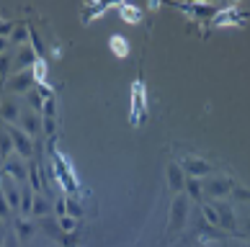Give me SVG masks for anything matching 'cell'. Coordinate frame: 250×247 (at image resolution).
<instances>
[{"instance_id": "ffe728a7", "label": "cell", "mask_w": 250, "mask_h": 247, "mask_svg": "<svg viewBox=\"0 0 250 247\" xmlns=\"http://www.w3.org/2000/svg\"><path fill=\"white\" fill-rule=\"evenodd\" d=\"M29 186L34 188V193H42V178H39V162H29Z\"/></svg>"}, {"instance_id": "d6986e66", "label": "cell", "mask_w": 250, "mask_h": 247, "mask_svg": "<svg viewBox=\"0 0 250 247\" xmlns=\"http://www.w3.org/2000/svg\"><path fill=\"white\" fill-rule=\"evenodd\" d=\"M201 216H204V222H209L211 227H217V229H219V216H217V209H214L211 201H204V204H201Z\"/></svg>"}, {"instance_id": "30bf717a", "label": "cell", "mask_w": 250, "mask_h": 247, "mask_svg": "<svg viewBox=\"0 0 250 247\" xmlns=\"http://www.w3.org/2000/svg\"><path fill=\"white\" fill-rule=\"evenodd\" d=\"M168 186L170 190H175V193H183V186H186V172H183V168L178 162H168Z\"/></svg>"}, {"instance_id": "1f68e13d", "label": "cell", "mask_w": 250, "mask_h": 247, "mask_svg": "<svg viewBox=\"0 0 250 247\" xmlns=\"http://www.w3.org/2000/svg\"><path fill=\"white\" fill-rule=\"evenodd\" d=\"M240 224H243V234H245L248 240H250V216H248V219H243Z\"/></svg>"}, {"instance_id": "f1b7e54d", "label": "cell", "mask_w": 250, "mask_h": 247, "mask_svg": "<svg viewBox=\"0 0 250 247\" xmlns=\"http://www.w3.org/2000/svg\"><path fill=\"white\" fill-rule=\"evenodd\" d=\"M8 214H11V204L5 201L3 190H0V216H8Z\"/></svg>"}, {"instance_id": "4316f807", "label": "cell", "mask_w": 250, "mask_h": 247, "mask_svg": "<svg viewBox=\"0 0 250 247\" xmlns=\"http://www.w3.org/2000/svg\"><path fill=\"white\" fill-rule=\"evenodd\" d=\"M44 116H47V118H54V116H57V100H54V98H47V100H44V111H42Z\"/></svg>"}, {"instance_id": "ba28073f", "label": "cell", "mask_w": 250, "mask_h": 247, "mask_svg": "<svg viewBox=\"0 0 250 247\" xmlns=\"http://www.w3.org/2000/svg\"><path fill=\"white\" fill-rule=\"evenodd\" d=\"M217 209V216H219V229L222 232H235L237 229V219H235V211L232 206L225 204V201H211Z\"/></svg>"}, {"instance_id": "2e32d148", "label": "cell", "mask_w": 250, "mask_h": 247, "mask_svg": "<svg viewBox=\"0 0 250 247\" xmlns=\"http://www.w3.org/2000/svg\"><path fill=\"white\" fill-rule=\"evenodd\" d=\"M34 188L31 186H21V209H18V211H21V216H31V206H34Z\"/></svg>"}, {"instance_id": "5bb4252c", "label": "cell", "mask_w": 250, "mask_h": 247, "mask_svg": "<svg viewBox=\"0 0 250 247\" xmlns=\"http://www.w3.org/2000/svg\"><path fill=\"white\" fill-rule=\"evenodd\" d=\"M183 190H186L188 201H204V183H201V178H188L186 175V186H183Z\"/></svg>"}, {"instance_id": "d590c367", "label": "cell", "mask_w": 250, "mask_h": 247, "mask_svg": "<svg viewBox=\"0 0 250 247\" xmlns=\"http://www.w3.org/2000/svg\"><path fill=\"white\" fill-rule=\"evenodd\" d=\"M0 162H3V160H0Z\"/></svg>"}, {"instance_id": "3957f363", "label": "cell", "mask_w": 250, "mask_h": 247, "mask_svg": "<svg viewBox=\"0 0 250 247\" xmlns=\"http://www.w3.org/2000/svg\"><path fill=\"white\" fill-rule=\"evenodd\" d=\"M186 219H188V196L175 193L173 204H170V232H181Z\"/></svg>"}, {"instance_id": "cb8c5ba5", "label": "cell", "mask_w": 250, "mask_h": 247, "mask_svg": "<svg viewBox=\"0 0 250 247\" xmlns=\"http://www.w3.org/2000/svg\"><path fill=\"white\" fill-rule=\"evenodd\" d=\"M52 214L57 216V219L67 214V196H60L57 201H54V204H52Z\"/></svg>"}, {"instance_id": "7c38bea8", "label": "cell", "mask_w": 250, "mask_h": 247, "mask_svg": "<svg viewBox=\"0 0 250 247\" xmlns=\"http://www.w3.org/2000/svg\"><path fill=\"white\" fill-rule=\"evenodd\" d=\"M36 49L31 47V44H23V47H18V52H16V57H13V62L18 65V70H29L34 62H36Z\"/></svg>"}, {"instance_id": "52a82bcc", "label": "cell", "mask_w": 250, "mask_h": 247, "mask_svg": "<svg viewBox=\"0 0 250 247\" xmlns=\"http://www.w3.org/2000/svg\"><path fill=\"white\" fill-rule=\"evenodd\" d=\"M21 111H23V106H21L18 98L5 95L3 100H0V118H3V124H18Z\"/></svg>"}, {"instance_id": "277c9868", "label": "cell", "mask_w": 250, "mask_h": 247, "mask_svg": "<svg viewBox=\"0 0 250 247\" xmlns=\"http://www.w3.org/2000/svg\"><path fill=\"white\" fill-rule=\"evenodd\" d=\"M8 134H11V142H13V150L18 152V157H31L34 154V139L26 132H21L16 124H5Z\"/></svg>"}, {"instance_id": "5b68a950", "label": "cell", "mask_w": 250, "mask_h": 247, "mask_svg": "<svg viewBox=\"0 0 250 247\" xmlns=\"http://www.w3.org/2000/svg\"><path fill=\"white\" fill-rule=\"evenodd\" d=\"M178 165L183 168V172H186L188 178H207L209 172H211V165H209V160L199 157V154H186V157H183Z\"/></svg>"}, {"instance_id": "484cf974", "label": "cell", "mask_w": 250, "mask_h": 247, "mask_svg": "<svg viewBox=\"0 0 250 247\" xmlns=\"http://www.w3.org/2000/svg\"><path fill=\"white\" fill-rule=\"evenodd\" d=\"M42 132L49 136V139H54V132H57V121L54 118H47L44 116V121H42Z\"/></svg>"}, {"instance_id": "836d02e7", "label": "cell", "mask_w": 250, "mask_h": 247, "mask_svg": "<svg viewBox=\"0 0 250 247\" xmlns=\"http://www.w3.org/2000/svg\"><path fill=\"white\" fill-rule=\"evenodd\" d=\"M199 247H209V245H207V242H201V245H199Z\"/></svg>"}, {"instance_id": "6da1fadb", "label": "cell", "mask_w": 250, "mask_h": 247, "mask_svg": "<svg viewBox=\"0 0 250 247\" xmlns=\"http://www.w3.org/2000/svg\"><path fill=\"white\" fill-rule=\"evenodd\" d=\"M201 183H204V196H209V198H225L229 193H235V188H237V183L229 175H214Z\"/></svg>"}, {"instance_id": "83f0119b", "label": "cell", "mask_w": 250, "mask_h": 247, "mask_svg": "<svg viewBox=\"0 0 250 247\" xmlns=\"http://www.w3.org/2000/svg\"><path fill=\"white\" fill-rule=\"evenodd\" d=\"M16 21H5V18H0V36H11Z\"/></svg>"}, {"instance_id": "4dcf8cb0", "label": "cell", "mask_w": 250, "mask_h": 247, "mask_svg": "<svg viewBox=\"0 0 250 247\" xmlns=\"http://www.w3.org/2000/svg\"><path fill=\"white\" fill-rule=\"evenodd\" d=\"M235 196H237V198H248V201H250V190H245V188H240V186H237V188H235Z\"/></svg>"}, {"instance_id": "7a4b0ae2", "label": "cell", "mask_w": 250, "mask_h": 247, "mask_svg": "<svg viewBox=\"0 0 250 247\" xmlns=\"http://www.w3.org/2000/svg\"><path fill=\"white\" fill-rule=\"evenodd\" d=\"M34 85H36V75H34L31 70H16V72H11V75H8V80H5V90H8V93H21V95H26Z\"/></svg>"}, {"instance_id": "8992f818", "label": "cell", "mask_w": 250, "mask_h": 247, "mask_svg": "<svg viewBox=\"0 0 250 247\" xmlns=\"http://www.w3.org/2000/svg\"><path fill=\"white\" fill-rule=\"evenodd\" d=\"M42 121H44V116H42V114H36V111H31V108L26 106L23 111H21V118H18V124H16V126H18L21 132H26V134H29L31 139H34V136L42 132Z\"/></svg>"}, {"instance_id": "e575fe53", "label": "cell", "mask_w": 250, "mask_h": 247, "mask_svg": "<svg viewBox=\"0 0 250 247\" xmlns=\"http://www.w3.org/2000/svg\"><path fill=\"white\" fill-rule=\"evenodd\" d=\"M0 247H3V242H0Z\"/></svg>"}, {"instance_id": "9c48e42d", "label": "cell", "mask_w": 250, "mask_h": 247, "mask_svg": "<svg viewBox=\"0 0 250 247\" xmlns=\"http://www.w3.org/2000/svg\"><path fill=\"white\" fill-rule=\"evenodd\" d=\"M3 172L11 175L16 183H26V178H29V168L23 165V157H8L3 162Z\"/></svg>"}, {"instance_id": "603a6c76", "label": "cell", "mask_w": 250, "mask_h": 247, "mask_svg": "<svg viewBox=\"0 0 250 247\" xmlns=\"http://www.w3.org/2000/svg\"><path fill=\"white\" fill-rule=\"evenodd\" d=\"M57 227H60V232H75L78 229V219H72V216H67V214H64V216H60L57 219Z\"/></svg>"}, {"instance_id": "8fae6325", "label": "cell", "mask_w": 250, "mask_h": 247, "mask_svg": "<svg viewBox=\"0 0 250 247\" xmlns=\"http://www.w3.org/2000/svg\"><path fill=\"white\" fill-rule=\"evenodd\" d=\"M13 232H16L18 242H26V240H31V234L36 232V224L29 216H16L13 219Z\"/></svg>"}, {"instance_id": "f546056e", "label": "cell", "mask_w": 250, "mask_h": 247, "mask_svg": "<svg viewBox=\"0 0 250 247\" xmlns=\"http://www.w3.org/2000/svg\"><path fill=\"white\" fill-rule=\"evenodd\" d=\"M11 47H13L11 39H8V36H0V54H3V52H11Z\"/></svg>"}, {"instance_id": "ac0fdd59", "label": "cell", "mask_w": 250, "mask_h": 247, "mask_svg": "<svg viewBox=\"0 0 250 247\" xmlns=\"http://www.w3.org/2000/svg\"><path fill=\"white\" fill-rule=\"evenodd\" d=\"M13 152V142H11V134H8V129H5V124L0 126V160H8V154Z\"/></svg>"}, {"instance_id": "e0dca14e", "label": "cell", "mask_w": 250, "mask_h": 247, "mask_svg": "<svg viewBox=\"0 0 250 247\" xmlns=\"http://www.w3.org/2000/svg\"><path fill=\"white\" fill-rule=\"evenodd\" d=\"M23 103H29V108H31V111H36V114L44 111V95L39 93V90H36V85L23 95Z\"/></svg>"}, {"instance_id": "7402d4cb", "label": "cell", "mask_w": 250, "mask_h": 247, "mask_svg": "<svg viewBox=\"0 0 250 247\" xmlns=\"http://www.w3.org/2000/svg\"><path fill=\"white\" fill-rule=\"evenodd\" d=\"M11 67H13V54L11 52H3V54H0V77H3V80H8Z\"/></svg>"}, {"instance_id": "d6a6232c", "label": "cell", "mask_w": 250, "mask_h": 247, "mask_svg": "<svg viewBox=\"0 0 250 247\" xmlns=\"http://www.w3.org/2000/svg\"><path fill=\"white\" fill-rule=\"evenodd\" d=\"M3 247H18V240L16 237H8V240L3 242Z\"/></svg>"}, {"instance_id": "9a60e30c", "label": "cell", "mask_w": 250, "mask_h": 247, "mask_svg": "<svg viewBox=\"0 0 250 247\" xmlns=\"http://www.w3.org/2000/svg\"><path fill=\"white\" fill-rule=\"evenodd\" d=\"M52 214V204L47 198H44L42 193H36L34 196V206H31V216H36V219H47Z\"/></svg>"}, {"instance_id": "44dd1931", "label": "cell", "mask_w": 250, "mask_h": 247, "mask_svg": "<svg viewBox=\"0 0 250 247\" xmlns=\"http://www.w3.org/2000/svg\"><path fill=\"white\" fill-rule=\"evenodd\" d=\"M199 234L204 237V240H219L222 232L217 229V227H211L209 222H199Z\"/></svg>"}, {"instance_id": "4fadbf2b", "label": "cell", "mask_w": 250, "mask_h": 247, "mask_svg": "<svg viewBox=\"0 0 250 247\" xmlns=\"http://www.w3.org/2000/svg\"><path fill=\"white\" fill-rule=\"evenodd\" d=\"M29 34H31V26L23 23V21H16L13 31H11V44H16V47H23V44H29Z\"/></svg>"}, {"instance_id": "d4e9b609", "label": "cell", "mask_w": 250, "mask_h": 247, "mask_svg": "<svg viewBox=\"0 0 250 247\" xmlns=\"http://www.w3.org/2000/svg\"><path fill=\"white\" fill-rule=\"evenodd\" d=\"M67 216H72V219H80L83 216V206L72 196H67Z\"/></svg>"}]
</instances>
